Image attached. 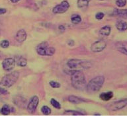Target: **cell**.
<instances>
[{
    "mask_svg": "<svg viewBox=\"0 0 127 116\" xmlns=\"http://www.w3.org/2000/svg\"><path fill=\"white\" fill-rule=\"evenodd\" d=\"M58 30L60 32H64L65 31V27L63 25H60L58 26Z\"/></svg>",
    "mask_w": 127,
    "mask_h": 116,
    "instance_id": "obj_31",
    "label": "cell"
},
{
    "mask_svg": "<svg viewBox=\"0 0 127 116\" xmlns=\"http://www.w3.org/2000/svg\"><path fill=\"white\" fill-rule=\"evenodd\" d=\"M127 105V99H123L121 100L111 103L107 106V108L110 111H118L124 108Z\"/></svg>",
    "mask_w": 127,
    "mask_h": 116,
    "instance_id": "obj_5",
    "label": "cell"
},
{
    "mask_svg": "<svg viewBox=\"0 0 127 116\" xmlns=\"http://www.w3.org/2000/svg\"><path fill=\"white\" fill-rule=\"evenodd\" d=\"M106 46H107V44L104 40H98L91 45V49L93 52L98 53V52H101L103 51L106 47Z\"/></svg>",
    "mask_w": 127,
    "mask_h": 116,
    "instance_id": "obj_7",
    "label": "cell"
},
{
    "mask_svg": "<svg viewBox=\"0 0 127 116\" xmlns=\"http://www.w3.org/2000/svg\"><path fill=\"white\" fill-rule=\"evenodd\" d=\"M15 60L13 58H6L2 62V67L6 71H10L13 69L15 65Z\"/></svg>",
    "mask_w": 127,
    "mask_h": 116,
    "instance_id": "obj_8",
    "label": "cell"
},
{
    "mask_svg": "<svg viewBox=\"0 0 127 116\" xmlns=\"http://www.w3.org/2000/svg\"><path fill=\"white\" fill-rule=\"evenodd\" d=\"M50 102L52 106L53 107H54L55 108L58 109V110L61 109V105H60V104L58 101L56 100L55 99L52 98L51 100H50Z\"/></svg>",
    "mask_w": 127,
    "mask_h": 116,
    "instance_id": "obj_23",
    "label": "cell"
},
{
    "mask_svg": "<svg viewBox=\"0 0 127 116\" xmlns=\"http://www.w3.org/2000/svg\"><path fill=\"white\" fill-rule=\"evenodd\" d=\"M111 28L109 26H105L100 29L99 30V34L103 36H108L111 34Z\"/></svg>",
    "mask_w": 127,
    "mask_h": 116,
    "instance_id": "obj_16",
    "label": "cell"
},
{
    "mask_svg": "<svg viewBox=\"0 0 127 116\" xmlns=\"http://www.w3.org/2000/svg\"><path fill=\"white\" fill-rule=\"evenodd\" d=\"M67 67L71 69L75 70H82L91 68L92 65L91 62L84 60V59H69L67 63Z\"/></svg>",
    "mask_w": 127,
    "mask_h": 116,
    "instance_id": "obj_2",
    "label": "cell"
},
{
    "mask_svg": "<svg viewBox=\"0 0 127 116\" xmlns=\"http://www.w3.org/2000/svg\"><path fill=\"white\" fill-rule=\"evenodd\" d=\"M48 44L47 42H42L36 47V51L37 52L38 55H46L47 49L48 48Z\"/></svg>",
    "mask_w": 127,
    "mask_h": 116,
    "instance_id": "obj_10",
    "label": "cell"
},
{
    "mask_svg": "<svg viewBox=\"0 0 127 116\" xmlns=\"http://www.w3.org/2000/svg\"><path fill=\"white\" fill-rule=\"evenodd\" d=\"M105 17V15L103 13H101V12H99V13H97L95 15V18L97 20H102Z\"/></svg>",
    "mask_w": 127,
    "mask_h": 116,
    "instance_id": "obj_29",
    "label": "cell"
},
{
    "mask_svg": "<svg viewBox=\"0 0 127 116\" xmlns=\"http://www.w3.org/2000/svg\"><path fill=\"white\" fill-rule=\"evenodd\" d=\"M17 63L20 67H25L27 64V61L25 57H20L17 60Z\"/></svg>",
    "mask_w": 127,
    "mask_h": 116,
    "instance_id": "obj_22",
    "label": "cell"
},
{
    "mask_svg": "<svg viewBox=\"0 0 127 116\" xmlns=\"http://www.w3.org/2000/svg\"><path fill=\"white\" fill-rule=\"evenodd\" d=\"M116 5L119 7H123L127 5V0H116Z\"/></svg>",
    "mask_w": 127,
    "mask_h": 116,
    "instance_id": "obj_26",
    "label": "cell"
},
{
    "mask_svg": "<svg viewBox=\"0 0 127 116\" xmlns=\"http://www.w3.org/2000/svg\"><path fill=\"white\" fill-rule=\"evenodd\" d=\"M39 102V99L36 96H34L30 100V102L27 106V110L29 112L33 113L36 109Z\"/></svg>",
    "mask_w": 127,
    "mask_h": 116,
    "instance_id": "obj_9",
    "label": "cell"
},
{
    "mask_svg": "<svg viewBox=\"0 0 127 116\" xmlns=\"http://www.w3.org/2000/svg\"><path fill=\"white\" fill-rule=\"evenodd\" d=\"M69 7V4L67 1H63L61 3L55 6L52 9V12L54 14H62L65 13L68 10Z\"/></svg>",
    "mask_w": 127,
    "mask_h": 116,
    "instance_id": "obj_6",
    "label": "cell"
},
{
    "mask_svg": "<svg viewBox=\"0 0 127 116\" xmlns=\"http://www.w3.org/2000/svg\"><path fill=\"white\" fill-rule=\"evenodd\" d=\"M0 55H1V51H0Z\"/></svg>",
    "mask_w": 127,
    "mask_h": 116,
    "instance_id": "obj_35",
    "label": "cell"
},
{
    "mask_svg": "<svg viewBox=\"0 0 127 116\" xmlns=\"http://www.w3.org/2000/svg\"><path fill=\"white\" fill-rule=\"evenodd\" d=\"M0 46L3 48H7L9 46V42L7 40H2L0 43Z\"/></svg>",
    "mask_w": 127,
    "mask_h": 116,
    "instance_id": "obj_27",
    "label": "cell"
},
{
    "mask_svg": "<svg viewBox=\"0 0 127 116\" xmlns=\"http://www.w3.org/2000/svg\"><path fill=\"white\" fill-rule=\"evenodd\" d=\"M113 15L115 16H118L120 17L125 18V19H127V9H115L113 11Z\"/></svg>",
    "mask_w": 127,
    "mask_h": 116,
    "instance_id": "obj_13",
    "label": "cell"
},
{
    "mask_svg": "<svg viewBox=\"0 0 127 116\" xmlns=\"http://www.w3.org/2000/svg\"><path fill=\"white\" fill-rule=\"evenodd\" d=\"M116 28L119 31H125L127 30V23L124 21H119L116 24Z\"/></svg>",
    "mask_w": 127,
    "mask_h": 116,
    "instance_id": "obj_14",
    "label": "cell"
},
{
    "mask_svg": "<svg viewBox=\"0 0 127 116\" xmlns=\"http://www.w3.org/2000/svg\"><path fill=\"white\" fill-rule=\"evenodd\" d=\"M19 75V71H14L6 75L2 78L0 82V87L5 89L12 87L17 81Z\"/></svg>",
    "mask_w": 127,
    "mask_h": 116,
    "instance_id": "obj_3",
    "label": "cell"
},
{
    "mask_svg": "<svg viewBox=\"0 0 127 116\" xmlns=\"http://www.w3.org/2000/svg\"><path fill=\"white\" fill-rule=\"evenodd\" d=\"M67 44L69 46H73L75 43H74V41L73 40H69V41L67 42Z\"/></svg>",
    "mask_w": 127,
    "mask_h": 116,
    "instance_id": "obj_32",
    "label": "cell"
},
{
    "mask_svg": "<svg viewBox=\"0 0 127 116\" xmlns=\"http://www.w3.org/2000/svg\"><path fill=\"white\" fill-rule=\"evenodd\" d=\"M116 48L119 51H120L121 53L125 54V55H127V48L123 43L121 42H117L116 44Z\"/></svg>",
    "mask_w": 127,
    "mask_h": 116,
    "instance_id": "obj_18",
    "label": "cell"
},
{
    "mask_svg": "<svg viewBox=\"0 0 127 116\" xmlns=\"http://www.w3.org/2000/svg\"><path fill=\"white\" fill-rule=\"evenodd\" d=\"M10 112H11V110L8 105H4L0 110V113L3 116H7L9 114Z\"/></svg>",
    "mask_w": 127,
    "mask_h": 116,
    "instance_id": "obj_19",
    "label": "cell"
},
{
    "mask_svg": "<svg viewBox=\"0 0 127 116\" xmlns=\"http://www.w3.org/2000/svg\"><path fill=\"white\" fill-rule=\"evenodd\" d=\"M71 23L74 24H79L81 22V18L79 15H73L71 17Z\"/></svg>",
    "mask_w": 127,
    "mask_h": 116,
    "instance_id": "obj_21",
    "label": "cell"
},
{
    "mask_svg": "<svg viewBox=\"0 0 127 116\" xmlns=\"http://www.w3.org/2000/svg\"><path fill=\"white\" fill-rule=\"evenodd\" d=\"M113 97V92H107V93H101L100 94V98L103 101L107 102L109 101V100H111Z\"/></svg>",
    "mask_w": 127,
    "mask_h": 116,
    "instance_id": "obj_15",
    "label": "cell"
},
{
    "mask_svg": "<svg viewBox=\"0 0 127 116\" xmlns=\"http://www.w3.org/2000/svg\"><path fill=\"white\" fill-rule=\"evenodd\" d=\"M26 99L21 96H16L13 98V103L19 107H23L26 104Z\"/></svg>",
    "mask_w": 127,
    "mask_h": 116,
    "instance_id": "obj_12",
    "label": "cell"
},
{
    "mask_svg": "<svg viewBox=\"0 0 127 116\" xmlns=\"http://www.w3.org/2000/svg\"><path fill=\"white\" fill-rule=\"evenodd\" d=\"M71 85L77 90H83L86 87L85 77L81 71L75 70L71 76Z\"/></svg>",
    "mask_w": 127,
    "mask_h": 116,
    "instance_id": "obj_1",
    "label": "cell"
},
{
    "mask_svg": "<svg viewBox=\"0 0 127 116\" xmlns=\"http://www.w3.org/2000/svg\"><path fill=\"white\" fill-rule=\"evenodd\" d=\"M65 113H71L73 116H83L82 113L76 111H65Z\"/></svg>",
    "mask_w": 127,
    "mask_h": 116,
    "instance_id": "obj_30",
    "label": "cell"
},
{
    "mask_svg": "<svg viewBox=\"0 0 127 116\" xmlns=\"http://www.w3.org/2000/svg\"><path fill=\"white\" fill-rule=\"evenodd\" d=\"M27 32H25V30H20L17 32L15 35V39L16 40L19 42V43H22L26 39H27Z\"/></svg>",
    "mask_w": 127,
    "mask_h": 116,
    "instance_id": "obj_11",
    "label": "cell"
},
{
    "mask_svg": "<svg viewBox=\"0 0 127 116\" xmlns=\"http://www.w3.org/2000/svg\"><path fill=\"white\" fill-rule=\"evenodd\" d=\"M101 1H103V0H101Z\"/></svg>",
    "mask_w": 127,
    "mask_h": 116,
    "instance_id": "obj_36",
    "label": "cell"
},
{
    "mask_svg": "<svg viewBox=\"0 0 127 116\" xmlns=\"http://www.w3.org/2000/svg\"><path fill=\"white\" fill-rule=\"evenodd\" d=\"M67 100L69 101V102L73 103V104H80V103H82L83 102H85L84 100H83L82 98H80L79 97L75 96H69L67 98Z\"/></svg>",
    "mask_w": 127,
    "mask_h": 116,
    "instance_id": "obj_17",
    "label": "cell"
},
{
    "mask_svg": "<svg viewBox=\"0 0 127 116\" xmlns=\"http://www.w3.org/2000/svg\"><path fill=\"white\" fill-rule=\"evenodd\" d=\"M41 112L44 115H46V116H48L51 114V110L49 107L46 106H44L42 107Z\"/></svg>",
    "mask_w": 127,
    "mask_h": 116,
    "instance_id": "obj_24",
    "label": "cell"
},
{
    "mask_svg": "<svg viewBox=\"0 0 127 116\" xmlns=\"http://www.w3.org/2000/svg\"><path fill=\"white\" fill-rule=\"evenodd\" d=\"M56 51V49L54 47H48V48L47 49V51H46V55L47 56H52L54 54Z\"/></svg>",
    "mask_w": 127,
    "mask_h": 116,
    "instance_id": "obj_25",
    "label": "cell"
},
{
    "mask_svg": "<svg viewBox=\"0 0 127 116\" xmlns=\"http://www.w3.org/2000/svg\"><path fill=\"white\" fill-rule=\"evenodd\" d=\"M7 11V10L5 9H2V8H0V15H3L5 14Z\"/></svg>",
    "mask_w": 127,
    "mask_h": 116,
    "instance_id": "obj_33",
    "label": "cell"
},
{
    "mask_svg": "<svg viewBox=\"0 0 127 116\" xmlns=\"http://www.w3.org/2000/svg\"><path fill=\"white\" fill-rule=\"evenodd\" d=\"M105 82V77L97 76L89 81L87 85V91L89 93H96L102 88Z\"/></svg>",
    "mask_w": 127,
    "mask_h": 116,
    "instance_id": "obj_4",
    "label": "cell"
},
{
    "mask_svg": "<svg viewBox=\"0 0 127 116\" xmlns=\"http://www.w3.org/2000/svg\"><path fill=\"white\" fill-rule=\"evenodd\" d=\"M12 3H17L18 1H19L20 0H10Z\"/></svg>",
    "mask_w": 127,
    "mask_h": 116,
    "instance_id": "obj_34",
    "label": "cell"
},
{
    "mask_svg": "<svg viewBox=\"0 0 127 116\" xmlns=\"http://www.w3.org/2000/svg\"><path fill=\"white\" fill-rule=\"evenodd\" d=\"M91 0H78L77 1V6L79 8L87 7L89 5V3Z\"/></svg>",
    "mask_w": 127,
    "mask_h": 116,
    "instance_id": "obj_20",
    "label": "cell"
},
{
    "mask_svg": "<svg viewBox=\"0 0 127 116\" xmlns=\"http://www.w3.org/2000/svg\"><path fill=\"white\" fill-rule=\"evenodd\" d=\"M49 84L52 88H59V87H60V84L58 82H55V81H50Z\"/></svg>",
    "mask_w": 127,
    "mask_h": 116,
    "instance_id": "obj_28",
    "label": "cell"
}]
</instances>
